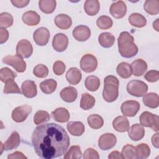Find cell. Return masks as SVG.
I'll return each instance as SVG.
<instances>
[{
    "instance_id": "6da1fadb",
    "label": "cell",
    "mask_w": 159,
    "mask_h": 159,
    "mask_svg": "<svg viewBox=\"0 0 159 159\" xmlns=\"http://www.w3.org/2000/svg\"><path fill=\"white\" fill-rule=\"evenodd\" d=\"M32 143L39 157L52 159L63 155L70 145V137L61 126L55 123H46L34 130Z\"/></svg>"
},
{
    "instance_id": "7a4b0ae2",
    "label": "cell",
    "mask_w": 159,
    "mask_h": 159,
    "mask_svg": "<svg viewBox=\"0 0 159 159\" xmlns=\"http://www.w3.org/2000/svg\"><path fill=\"white\" fill-rule=\"evenodd\" d=\"M134 37L128 32H122L117 39L119 52L124 58H132L138 53V47Z\"/></svg>"
},
{
    "instance_id": "3957f363",
    "label": "cell",
    "mask_w": 159,
    "mask_h": 159,
    "mask_svg": "<svg viewBox=\"0 0 159 159\" xmlns=\"http://www.w3.org/2000/svg\"><path fill=\"white\" fill-rule=\"evenodd\" d=\"M102 97L108 102L116 101L119 96V80L113 75L107 76L104 80Z\"/></svg>"
},
{
    "instance_id": "277c9868",
    "label": "cell",
    "mask_w": 159,
    "mask_h": 159,
    "mask_svg": "<svg viewBox=\"0 0 159 159\" xmlns=\"http://www.w3.org/2000/svg\"><path fill=\"white\" fill-rule=\"evenodd\" d=\"M127 91L132 96L142 97L146 94L148 91V86L142 81L134 80L127 83Z\"/></svg>"
},
{
    "instance_id": "5b68a950",
    "label": "cell",
    "mask_w": 159,
    "mask_h": 159,
    "mask_svg": "<svg viewBox=\"0 0 159 159\" xmlns=\"http://www.w3.org/2000/svg\"><path fill=\"white\" fill-rule=\"evenodd\" d=\"M141 125L152 128L154 131L158 132L159 129V117L148 111L142 112L139 117Z\"/></svg>"
},
{
    "instance_id": "8992f818",
    "label": "cell",
    "mask_w": 159,
    "mask_h": 159,
    "mask_svg": "<svg viewBox=\"0 0 159 159\" xmlns=\"http://www.w3.org/2000/svg\"><path fill=\"white\" fill-rule=\"evenodd\" d=\"M2 62L12 66L17 72L22 73L26 69V63L17 55H7L2 58Z\"/></svg>"
},
{
    "instance_id": "52a82bcc",
    "label": "cell",
    "mask_w": 159,
    "mask_h": 159,
    "mask_svg": "<svg viewBox=\"0 0 159 159\" xmlns=\"http://www.w3.org/2000/svg\"><path fill=\"white\" fill-rule=\"evenodd\" d=\"M98 66L97 58L91 54H86L81 59L80 67L86 73L94 71Z\"/></svg>"
},
{
    "instance_id": "ba28073f",
    "label": "cell",
    "mask_w": 159,
    "mask_h": 159,
    "mask_svg": "<svg viewBox=\"0 0 159 159\" xmlns=\"http://www.w3.org/2000/svg\"><path fill=\"white\" fill-rule=\"evenodd\" d=\"M140 107V103L134 100H129L124 102L120 107L122 113L127 117L135 116Z\"/></svg>"
},
{
    "instance_id": "9c48e42d",
    "label": "cell",
    "mask_w": 159,
    "mask_h": 159,
    "mask_svg": "<svg viewBox=\"0 0 159 159\" xmlns=\"http://www.w3.org/2000/svg\"><path fill=\"white\" fill-rule=\"evenodd\" d=\"M32 110V107L27 104L17 107L12 112V119L16 122H24Z\"/></svg>"
},
{
    "instance_id": "30bf717a",
    "label": "cell",
    "mask_w": 159,
    "mask_h": 159,
    "mask_svg": "<svg viewBox=\"0 0 159 159\" xmlns=\"http://www.w3.org/2000/svg\"><path fill=\"white\" fill-rule=\"evenodd\" d=\"M117 139L112 133H106L100 136L98 140V146L102 150H107L114 147L116 143Z\"/></svg>"
},
{
    "instance_id": "8fae6325",
    "label": "cell",
    "mask_w": 159,
    "mask_h": 159,
    "mask_svg": "<svg viewBox=\"0 0 159 159\" xmlns=\"http://www.w3.org/2000/svg\"><path fill=\"white\" fill-rule=\"evenodd\" d=\"M33 52V47L31 43L26 40H20L16 46V53L22 58L30 57Z\"/></svg>"
},
{
    "instance_id": "7c38bea8",
    "label": "cell",
    "mask_w": 159,
    "mask_h": 159,
    "mask_svg": "<svg viewBox=\"0 0 159 159\" xmlns=\"http://www.w3.org/2000/svg\"><path fill=\"white\" fill-rule=\"evenodd\" d=\"M50 32L46 27L37 29L33 34V39L35 43L39 46H44L47 44L50 38Z\"/></svg>"
},
{
    "instance_id": "4fadbf2b",
    "label": "cell",
    "mask_w": 159,
    "mask_h": 159,
    "mask_svg": "<svg viewBox=\"0 0 159 159\" xmlns=\"http://www.w3.org/2000/svg\"><path fill=\"white\" fill-rule=\"evenodd\" d=\"M68 45V37L63 33H58L53 38L52 47L58 52H63Z\"/></svg>"
},
{
    "instance_id": "5bb4252c",
    "label": "cell",
    "mask_w": 159,
    "mask_h": 159,
    "mask_svg": "<svg viewBox=\"0 0 159 159\" xmlns=\"http://www.w3.org/2000/svg\"><path fill=\"white\" fill-rule=\"evenodd\" d=\"M109 11L114 18L121 19L127 12L126 4L123 1H117L111 5Z\"/></svg>"
},
{
    "instance_id": "9a60e30c",
    "label": "cell",
    "mask_w": 159,
    "mask_h": 159,
    "mask_svg": "<svg viewBox=\"0 0 159 159\" xmlns=\"http://www.w3.org/2000/svg\"><path fill=\"white\" fill-rule=\"evenodd\" d=\"M73 37L79 42L87 40L91 36V30L88 26L80 25L76 26L73 30Z\"/></svg>"
},
{
    "instance_id": "2e32d148",
    "label": "cell",
    "mask_w": 159,
    "mask_h": 159,
    "mask_svg": "<svg viewBox=\"0 0 159 159\" xmlns=\"http://www.w3.org/2000/svg\"><path fill=\"white\" fill-rule=\"evenodd\" d=\"M21 89L24 96L28 98H34L37 94V86L34 81L26 80L21 85Z\"/></svg>"
},
{
    "instance_id": "e0dca14e",
    "label": "cell",
    "mask_w": 159,
    "mask_h": 159,
    "mask_svg": "<svg viewBox=\"0 0 159 159\" xmlns=\"http://www.w3.org/2000/svg\"><path fill=\"white\" fill-rule=\"evenodd\" d=\"M114 129L119 132H125L129 130L130 124L128 119L124 116L116 117L112 121Z\"/></svg>"
},
{
    "instance_id": "ac0fdd59",
    "label": "cell",
    "mask_w": 159,
    "mask_h": 159,
    "mask_svg": "<svg viewBox=\"0 0 159 159\" xmlns=\"http://www.w3.org/2000/svg\"><path fill=\"white\" fill-rule=\"evenodd\" d=\"M129 137L134 141H138L141 140L145 135V129L142 125L139 124H135L132 125L129 130Z\"/></svg>"
},
{
    "instance_id": "d6986e66",
    "label": "cell",
    "mask_w": 159,
    "mask_h": 159,
    "mask_svg": "<svg viewBox=\"0 0 159 159\" xmlns=\"http://www.w3.org/2000/svg\"><path fill=\"white\" fill-rule=\"evenodd\" d=\"M132 73L135 76H142L147 70V64L142 59H136L131 63Z\"/></svg>"
},
{
    "instance_id": "ffe728a7",
    "label": "cell",
    "mask_w": 159,
    "mask_h": 159,
    "mask_svg": "<svg viewBox=\"0 0 159 159\" xmlns=\"http://www.w3.org/2000/svg\"><path fill=\"white\" fill-rule=\"evenodd\" d=\"M22 19L26 25L34 26L40 22V17L35 11H29L23 14Z\"/></svg>"
},
{
    "instance_id": "44dd1931",
    "label": "cell",
    "mask_w": 159,
    "mask_h": 159,
    "mask_svg": "<svg viewBox=\"0 0 159 159\" xmlns=\"http://www.w3.org/2000/svg\"><path fill=\"white\" fill-rule=\"evenodd\" d=\"M82 78L81 71L75 67L70 68L66 73V79L72 85L78 84Z\"/></svg>"
},
{
    "instance_id": "7402d4cb",
    "label": "cell",
    "mask_w": 159,
    "mask_h": 159,
    "mask_svg": "<svg viewBox=\"0 0 159 159\" xmlns=\"http://www.w3.org/2000/svg\"><path fill=\"white\" fill-rule=\"evenodd\" d=\"M54 22L57 27L63 30L69 29L72 25L71 18L65 14L57 15L55 18Z\"/></svg>"
},
{
    "instance_id": "603a6c76",
    "label": "cell",
    "mask_w": 159,
    "mask_h": 159,
    "mask_svg": "<svg viewBox=\"0 0 159 159\" xmlns=\"http://www.w3.org/2000/svg\"><path fill=\"white\" fill-rule=\"evenodd\" d=\"M61 98L66 102H72L75 101L78 96L77 90L72 87L68 86L63 88L60 93Z\"/></svg>"
},
{
    "instance_id": "cb8c5ba5",
    "label": "cell",
    "mask_w": 159,
    "mask_h": 159,
    "mask_svg": "<svg viewBox=\"0 0 159 159\" xmlns=\"http://www.w3.org/2000/svg\"><path fill=\"white\" fill-rule=\"evenodd\" d=\"M20 144V136L17 132H12L9 137L3 144L4 150L8 151L17 148Z\"/></svg>"
},
{
    "instance_id": "d4e9b609",
    "label": "cell",
    "mask_w": 159,
    "mask_h": 159,
    "mask_svg": "<svg viewBox=\"0 0 159 159\" xmlns=\"http://www.w3.org/2000/svg\"><path fill=\"white\" fill-rule=\"evenodd\" d=\"M53 119L58 122H66L70 119V113L65 107H58L52 112Z\"/></svg>"
},
{
    "instance_id": "484cf974",
    "label": "cell",
    "mask_w": 159,
    "mask_h": 159,
    "mask_svg": "<svg viewBox=\"0 0 159 159\" xmlns=\"http://www.w3.org/2000/svg\"><path fill=\"white\" fill-rule=\"evenodd\" d=\"M67 129L74 136H81L84 132V125L80 121H71L67 124Z\"/></svg>"
},
{
    "instance_id": "4316f807",
    "label": "cell",
    "mask_w": 159,
    "mask_h": 159,
    "mask_svg": "<svg viewBox=\"0 0 159 159\" xmlns=\"http://www.w3.org/2000/svg\"><path fill=\"white\" fill-rule=\"evenodd\" d=\"M84 9L88 15L95 16L100 9L99 2L98 0H86L84 4Z\"/></svg>"
},
{
    "instance_id": "83f0119b",
    "label": "cell",
    "mask_w": 159,
    "mask_h": 159,
    "mask_svg": "<svg viewBox=\"0 0 159 159\" xmlns=\"http://www.w3.org/2000/svg\"><path fill=\"white\" fill-rule=\"evenodd\" d=\"M98 41L101 46L104 48L111 47L115 42L114 36L109 32H102L98 37Z\"/></svg>"
},
{
    "instance_id": "f1b7e54d",
    "label": "cell",
    "mask_w": 159,
    "mask_h": 159,
    "mask_svg": "<svg viewBox=\"0 0 159 159\" xmlns=\"http://www.w3.org/2000/svg\"><path fill=\"white\" fill-rule=\"evenodd\" d=\"M129 22L132 26L141 28L146 25L147 20L145 17L139 13H132L129 17Z\"/></svg>"
},
{
    "instance_id": "f546056e",
    "label": "cell",
    "mask_w": 159,
    "mask_h": 159,
    "mask_svg": "<svg viewBox=\"0 0 159 159\" xmlns=\"http://www.w3.org/2000/svg\"><path fill=\"white\" fill-rule=\"evenodd\" d=\"M143 104L150 108H156L159 104V97L157 93H149L143 98Z\"/></svg>"
},
{
    "instance_id": "4dcf8cb0",
    "label": "cell",
    "mask_w": 159,
    "mask_h": 159,
    "mask_svg": "<svg viewBox=\"0 0 159 159\" xmlns=\"http://www.w3.org/2000/svg\"><path fill=\"white\" fill-rule=\"evenodd\" d=\"M116 71L117 74L124 79H127L130 78L132 76V71L130 65L126 62H121L120 63L117 68Z\"/></svg>"
},
{
    "instance_id": "1f68e13d",
    "label": "cell",
    "mask_w": 159,
    "mask_h": 159,
    "mask_svg": "<svg viewBox=\"0 0 159 159\" xmlns=\"http://www.w3.org/2000/svg\"><path fill=\"white\" fill-rule=\"evenodd\" d=\"M57 86V83L55 80L53 79H47L40 84V89L43 93L47 94H52L53 93Z\"/></svg>"
},
{
    "instance_id": "d6a6232c",
    "label": "cell",
    "mask_w": 159,
    "mask_h": 159,
    "mask_svg": "<svg viewBox=\"0 0 159 159\" xmlns=\"http://www.w3.org/2000/svg\"><path fill=\"white\" fill-rule=\"evenodd\" d=\"M57 2L55 0H40L39 6L42 12L45 14L52 13L56 8Z\"/></svg>"
},
{
    "instance_id": "836d02e7",
    "label": "cell",
    "mask_w": 159,
    "mask_h": 159,
    "mask_svg": "<svg viewBox=\"0 0 159 159\" xmlns=\"http://www.w3.org/2000/svg\"><path fill=\"white\" fill-rule=\"evenodd\" d=\"M95 98L88 93H83L80 101V107L84 110L91 109L95 104Z\"/></svg>"
},
{
    "instance_id": "e575fe53",
    "label": "cell",
    "mask_w": 159,
    "mask_h": 159,
    "mask_svg": "<svg viewBox=\"0 0 159 159\" xmlns=\"http://www.w3.org/2000/svg\"><path fill=\"white\" fill-rule=\"evenodd\" d=\"M143 9L146 12L150 15H157L159 12L158 0H147L145 1Z\"/></svg>"
},
{
    "instance_id": "d590c367",
    "label": "cell",
    "mask_w": 159,
    "mask_h": 159,
    "mask_svg": "<svg viewBox=\"0 0 159 159\" xmlns=\"http://www.w3.org/2000/svg\"><path fill=\"white\" fill-rule=\"evenodd\" d=\"M88 124L89 126L94 129H99L103 126L104 120L98 114H92L88 117Z\"/></svg>"
},
{
    "instance_id": "8d00e7d4",
    "label": "cell",
    "mask_w": 159,
    "mask_h": 159,
    "mask_svg": "<svg viewBox=\"0 0 159 159\" xmlns=\"http://www.w3.org/2000/svg\"><path fill=\"white\" fill-rule=\"evenodd\" d=\"M86 88L90 91H96L100 86L99 79L94 75L88 76L84 82Z\"/></svg>"
},
{
    "instance_id": "74e56055",
    "label": "cell",
    "mask_w": 159,
    "mask_h": 159,
    "mask_svg": "<svg viewBox=\"0 0 159 159\" xmlns=\"http://www.w3.org/2000/svg\"><path fill=\"white\" fill-rule=\"evenodd\" d=\"M150 149L148 145L146 143H140L135 147L136 158L143 159L149 157Z\"/></svg>"
},
{
    "instance_id": "f35d334b",
    "label": "cell",
    "mask_w": 159,
    "mask_h": 159,
    "mask_svg": "<svg viewBox=\"0 0 159 159\" xmlns=\"http://www.w3.org/2000/svg\"><path fill=\"white\" fill-rule=\"evenodd\" d=\"M82 152L79 145H72L68 151L65 153V159H80L81 158Z\"/></svg>"
},
{
    "instance_id": "ab89813d",
    "label": "cell",
    "mask_w": 159,
    "mask_h": 159,
    "mask_svg": "<svg viewBox=\"0 0 159 159\" xmlns=\"http://www.w3.org/2000/svg\"><path fill=\"white\" fill-rule=\"evenodd\" d=\"M112 20L107 16H101L96 20V25L101 29H110L112 26Z\"/></svg>"
},
{
    "instance_id": "60d3db41",
    "label": "cell",
    "mask_w": 159,
    "mask_h": 159,
    "mask_svg": "<svg viewBox=\"0 0 159 159\" xmlns=\"http://www.w3.org/2000/svg\"><path fill=\"white\" fill-rule=\"evenodd\" d=\"M4 88L3 92L5 94H9V93H18L20 94L21 91L19 86H17V83L14 81V80H10L6 81Z\"/></svg>"
},
{
    "instance_id": "b9f144b4",
    "label": "cell",
    "mask_w": 159,
    "mask_h": 159,
    "mask_svg": "<svg viewBox=\"0 0 159 159\" xmlns=\"http://www.w3.org/2000/svg\"><path fill=\"white\" fill-rule=\"evenodd\" d=\"M50 120V115L45 111L39 110L37 111L34 116V122L35 124L39 125L43 122H47Z\"/></svg>"
},
{
    "instance_id": "7bdbcfd3",
    "label": "cell",
    "mask_w": 159,
    "mask_h": 159,
    "mask_svg": "<svg viewBox=\"0 0 159 159\" xmlns=\"http://www.w3.org/2000/svg\"><path fill=\"white\" fill-rule=\"evenodd\" d=\"M16 76V73L7 67L2 68L0 70V80L3 83L10 80H14Z\"/></svg>"
},
{
    "instance_id": "ee69618b",
    "label": "cell",
    "mask_w": 159,
    "mask_h": 159,
    "mask_svg": "<svg viewBox=\"0 0 159 159\" xmlns=\"http://www.w3.org/2000/svg\"><path fill=\"white\" fill-rule=\"evenodd\" d=\"M123 158L134 159L136 158L135 147L130 144H127L122 148L121 153Z\"/></svg>"
},
{
    "instance_id": "f6af8a7d",
    "label": "cell",
    "mask_w": 159,
    "mask_h": 159,
    "mask_svg": "<svg viewBox=\"0 0 159 159\" xmlns=\"http://www.w3.org/2000/svg\"><path fill=\"white\" fill-rule=\"evenodd\" d=\"M13 24V17L8 12H2L0 14V26L2 28L10 27Z\"/></svg>"
},
{
    "instance_id": "bcb514c9",
    "label": "cell",
    "mask_w": 159,
    "mask_h": 159,
    "mask_svg": "<svg viewBox=\"0 0 159 159\" xmlns=\"http://www.w3.org/2000/svg\"><path fill=\"white\" fill-rule=\"evenodd\" d=\"M33 73L37 78H45L48 74V69L45 65L39 64L34 67Z\"/></svg>"
},
{
    "instance_id": "7dc6e473",
    "label": "cell",
    "mask_w": 159,
    "mask_h": 159,
    "mask_svg": "<svg viewBox=\"0 0 159 159\" xmlns=\"http://www.w3.org/2000/svg\"><path fill=\"white\" fill-rule=\"evenodd\" d=\"M65 69H66V65L61 61L57 60L53 63V71L56 75L60 76L63 75L65 71Z\"/></svg>"
},
{
    "instance_id": "c3c4849f",
    "label": "cell",
    "mask_w": 159,
    "mask_h": 159,
    "mask_svg": "<svg viewBox=\"0 0 159 159\" xmlns=\"http://www.w3.org/2000/svg\"><path fill=\"white\" fill-rule=\"evenodd\" d=\"M144 78L148 82H156L159 79V72L157 70H150L145 75Z\"/></svg>"
},
{
    "instance_id": "681fc988",
    "label": "cell",
    "mask_w": 159,
    "mask_h": 159,
    "mask_svg": "<svg viewBox=\"0 0 159 159\" xmlns=\"http://www.w3.org/2000/svg\"><path fill=\"white\" fill-rule=\"evenodd\" d=\"M84 159H99V155L96 150L92 148L86 149L83 154Z\"/></svg>"
},
{
    "instance_id": "f907efd6",
    "label": "cell",
    "mask_w": 159,
    "mask_h": 159,
    "mask_svg": "<svg viewBox=\"0 0 159 159\" xmlns=\"http://www.w3.org/2000/svg\"><path fill=\"white\" fill-rule=\"evenodd\" d=\"M9 38V32L4 28H0V43H5Z\"/></svg>"
},
{
    "instance_id": "816d5d0a",
    "label": "cell",
    "mask_w": 159,
    "mask_h": 159,
    "mask_svg": "<svg viewBox=\"0 0 159 159\" xmlns=\"http://www.w3.org/2000/svg\"><path fill=\"white\" fill-rule=\"evenodd\" d=\"M11 1L14 6L18 8L25 7L30 2L29 0H11Z\"/></svg>"
},
{
    "instance_id": "f5cc1de1",
    "label": "cell",
    "mask_w": 159,
    "mask_h": 159,
    "mask_svg": "<svg viewBox=\"0 0 159 159\" xmlns=\"http://www.w3.org/2000/svg\"><path fill=\"white\" fill-rule=\"evenodd\" d=\"M8 159H26L27 157L20 152L16 151L7 156Z\"/></svg>"
},
{
    "instance_id": "db71d44e",
    "label": "cell",
    "mask_w": 159,
    "mask_h": 159,
    "mask_svg": "<svg viewBox=\"0 0 159 159\" xmlns=\"http://www.w3.org/2000/svg\"><path fill=\"white\" fill-rule=\"evenodd\" d=\"M108 158H109V159H122L123 157L119 152L113 151L109 155Z\"/></svg>"
},
{
    "instance_id": "11a10c76",
    "label": "cell",
    "mask_w": 159,
    "mask_h": 159,
    "mask_svg": "<svg viewBox=\"0 0 159 159\" xmlns=\"http://www.w3.org/2000/svg\"><path fill=\"white\" fill-rule=\"evenodd\" d=\"M158 133H156L152 137V142L153 145L155 148H158L159 147V140H158Z\"/></svg>"
},
{
    "instance_id": "9f6ffc18",
    "label": "cell",
    "mask_w": 159,
    "mask_h": 159,
    "mask_svg": "<svg viewBox=\"0 0 159 159\" xmlns=\"http://www.w3.org/2000/svg\"><path fill=\"white\" fill-rule=\"evenodd\" d=\"M158 20L159 19H157L156 20L155 22H153V27L157 30V31H158Z\"/></svg>"
}]
</instances>
